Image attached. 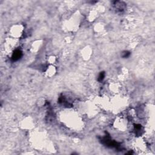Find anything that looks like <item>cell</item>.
<instances>
[{
    "label": "cell",
    "instance_id": "1",
    "mask_svg": "<svg viewBox=\"0 0 155 155\" xmlns=\"http://www.w3.org/2000/svg\"><path fill=\"white\" fill-rule=\"evenodd\" d=\"M61 118L69 128L79 129L83 126V122L76 111L66 110L61 115Z\"/></svg>",
    "mask_w": 155,
    "mask_h": 155
},
{
    "label": "cell",
    "instance_id": "2",
    "mask_svg": "<svg viewBox=\"0 0 155 155\" xmlns=\"http://www.w3.org/2000/svg\"><path fill=\"white\" fill-rule=\"evenodd\" d=\"M129 119L127 116H119L114 121L113 125L116 129L121 131H125L129 127Z\"/></svg>",
    "mask_w": 155,
    "mask_h": 155
},
{
    "label": "cell",
    "instance_id": "3",
    "mask_svg": "<svg viewBox=\"0 0 155 155\" xmlns=\"http://www.w3.org/2000/svg\"><path fill=\"white\" fill-rule=\"evenodd\" d=\"M18 40L12 37L7 38L4 43V50L7 53H12V52L17 48L18 45Z\"/></svg>",
    "mask_w": 155,
    "mask_h": 155
},
{
    "label": "cell",
    "instance_id": "4",
    "mask_svg": "<svg viewBox=\"0 0 155 155\" xmlns=\"http://www.w3.org/2000/svg\"><path fill=\"white\" fill-rule=\"evenodd\" d=\"M24 32V27L21 24H15L13 26L9 31L10 37L15 39H18L23 35Z\"/></svg>",
    "mask_w": 155,
    "mask_h": 155
},
{
    "label": "cell",
    "instance_id": "5",
    "mask_svg": "<svg viewBox=\"0 0 155 155\" xmlns=\"http://www.w3.org/2000/svg\"><path fill=\"white\" fill-rule=\"evenodd\" d=\"M34 122L30 118H26L22 121V127L25 129H30L33 127Z\"/></svg>",
    "mask_w": 155,
    "mask_h": 155
},
{
    "label": "cell",
    "instance_id": "6",
    "mask_svg": "<svg viewBox=\"0 0 155 155\" xmlns=\"http://www.w3.org/2000/svg\"><path fill=\"white\" fill-rule=\"evenodd\" d=\"M43 44L42 40H36L31 45V51L32 52H36L40 49Z\"/></svg>",
    "mask_w": 155,
    "mask_h": 155
},
{
    "label": "cell",
    "instance_id": "7",
    "mask_svg": "<svg viewBox=\"0 0 155 155\" xmlns=\"http://www.w3.org/2000/svg\"><path fill=\"white\" fill-rule=\"evenodd\" d=\"M57 72V69L53 64H50L45 71V74L48 77H52Z\"/></svg>",
    "mask_w": 155,
    "mask_h": 155
},
{
    "label": "cell",
    "instance_id": "8",
    "mask_svg": "<svg viewBox=\"0 0 155 155\" xmlns=\"http://www.w3.org/2000/svg\"><path fill=\"white\" fill-rule=\"evenodd\" d=\"M91 49L89 47L84 48L82 51V57L84 58V59H89L91 55Z\"/></svg>",
    "mask_w": 155,
    "mask_h": 155
},
{
    "label": "cell",
    "instance_id": "9",
    "mask_svg": "<svg viewBox=\"0 0 155 155\" xmlns=\"http://www.w3.org/2000/svg\"><path fill=\"white\" fill-rule=\"evenodd\" d=\"M98 10H91L88 15V20L89 21H94L98 17Z\"/></svg>",
    "mask_w": 155,
    "mask_h": 155
},
{
    "label": "cell",
    "instance_id": "10",
    "mask_svg": "<svg viewBox=\"0 0 155 155\" xmlns=\"http://www.w3.org/2000/svg\"><path fill=\"white\" fill-rule=\"evenodd\" d=\"M95 30H96V32L99 33L101 32H102V31L104 30V26L101 24H98L97 25H96L95 27Z\"/></svg>",
    "mask_w": 155,
    "mask_h": 155
},
{
    "label": "cell",
    "instance_id": "11",
    "mask_svg": "<svg viewBox=\"0 0 155 155\" xmlns=\"http://www.w3.org/2000/svg\"><path fill=\"white\" fill-rule=\"evenodd\" d=\"M55 61H56V58L55 57H53V56L49 57V58L48 59V62L50 64H53L55 62Z\"/></svg>",
    "mask_w": 155,
    "mask_h": 155
}]
</instances>
